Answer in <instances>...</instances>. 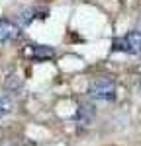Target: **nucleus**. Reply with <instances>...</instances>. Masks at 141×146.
<instances>
[{
    "label": "nucleus",
    "instance_id": "5",
    "mask_svg": "<svg viewBox=\"0 0 141 146\" xmlns=\"http://www.w3.org/2000/svg\"><path fill=\"white\" fill-rule=\"evenodd\" d=\"M37 14H45V12L37 10V8H28V10L20 12V16H18V23H20V25H30L35 18H39Z\"/></svg>",
    "mask_w": 141,
    "mask_h": 146
},
{
    "label": "nucleus",
    "instance_id": "4",
    "mask_svg": "<svg viewBox=\"0 0 141 146\" xmlns=\"http://www.w3.org/2000/svg\"><path fill=\"white\" fill-rule=\"evenodd\" d=\"M28 53L34 56L35 60H45V58H51V56L55 55V51L47 45H30Z\"/></svg>",
    "mask_w": 141,
    "mask_h": 146
},
{
    "label": "nucleus",
    "instance_id": "6",
    "mask_svg": "<svg viewBox=\"0 0 141 146\" xmlns=\"http://www.w3.org/2000/svg\"><path fill=\"white\" fill-rule=\"evenodd\" d=\"M12 111V101L8 96H0V119L6 117L8 113Z\"/></svg>",
    "mask_w": 141,
    "mask_h": 146
},
{
    "label": "nucleus",
    "instance_id": "1",
    "mask_svg": "<svg viewBox=\"0 0 141 146\" xmlns=\"http://www.w3.org/2000/svg\"><path fill=\"white\" fill-rule=\"evenodd\" d=\"M88 94L96 101H112L116 100V84L112 78H96L90 82Z\"/></svg>",
    "mask_w": 141,
    "mask_h": 146
},
{
    "label": "nucleus",
    "instance_id": "2",
    "mask_svg": "<svg viewBox=\"0 0 141 146\" xmlns=\"http://www.w3.org/2000/svg\"><path fill=\"white\" fill-rule=\"evenodd\" d=\"M112 47L114 51H122L128 55H141V31H129L117 37Z\"/></svg>",
    "mask_w": 141,
    "mask_h": 146
},
{
    "label": "nucleus",
    "instance_id": "3",
    "mask_svg": "<svg viewBox=\"0 0 141 146\" xmlns=\"http://www.w3.org/2000/svg\"><path fill=\"white\" fill-rule=\"evenodd\" d=\"M18 33H20V25H16L10 20H0V43L16 39Z\"/></svg>",
    "mask_w": 141,
    "mask_h": 146
}]
</instances>
